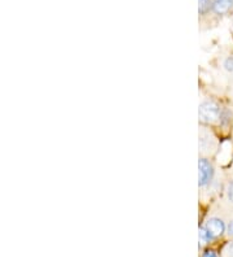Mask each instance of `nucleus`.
<instances>
[{
    "mask_svg": "<svg viewBox=\"0 0 233 257\" xmlns=\"http://www.w3.org/2000/svg\"><path fill=\"white\" fill-rule=\"evenodd\" d=\"M225 181L220 179L217 168L212 159L199 157L198 160V187L203 195L212 198L214 195L223 192Z\"/></svg>",
    "mask_w": 233,
    "mask_h": 257,
    "instance_id": "f257e3e1",
    "label": "nucleus"
},
{
    "mask_svg": "<svg viewBox=\"0 0 233 257\" xmlns=\"http://www.w3.org/2000/svg\"><path fill=\"white\" fill-rule=\"evenodd\" d=\"M232 134H233V133H232Z\"/></svg>",
    "mask_w": 233,
    "mask_h": 257,
    "instance_id": "ddd939ff",
    "label": "nucleus"
},
{
    "mask_svg": "<svg viewBox=\"0 0 233 257\" xmlns=\"http://www.w3.org/2000/svg\"><path fill=\"white\" fill-rule=\"evenodd\" d=\"M198 12L199 16L205 17L208 13H212V2L211 0H198Z\"/></svg>",
    "mask_w": 233,
    "mask_h": 257,
    "instance_id": "0eeeda50",
    "label": "nucleus"
},
{
    "mask_svg": "<svg viewBox=\"0 0 233 257\" xmlns=\"http://www.w3.org/2000/svg\"><path fill=\"white\" fill-rule=\"evenodd\" d=\"M223 195L225 204H227L228 207H230V209H233V176L225 181Z\"/></svg>",
    "mask_w": 233,
    "mask_h": 257,
    "instance_id": "423d86ee",
    "label": "nucleus"
},
{
    "mask_svg": "<svg viewBox=\"0 0 233 257\" xmlns=\"http://www.w3.org/2000/svg\"><path fill=\"white\" fill-rule=\"evenodd\" d=\"M221 257H233V238H230V240H228L225 244L223 245L220 252Z\"/></svg>",
    "mask_w": 233,
    "mask_h": 257,
    "instance_id": "1a4fd4ad",
    "label": "nucleus"
},
{
    "mask_svg": "<svg viewBox=\"0 0 233 257\" xmlns=\"http://www.w3.org/2000/svg\"><path fill=\"white\" fill-rule=\"evenodd\" d=\"M208 243H211V239H210V236H208L205 227L201 226V227H199V245H201V247H205V245H207Z\"/></svg>",
    "mask_w": 233,
    "mask_h": 257,
    "instance_id": "9d476101",
    "label": "nucleus"
},
{
    "mask_svg": "<svg viewBox=\"0 0 233 257\" xmlns=\"http://www.w3.org/2000/svg\"><path fill=\"white\" fill-rule=\"evenodd\" d=\"M224 104H225L224 101L217 100L215 97H205V99L199 103V123H201L202 126L212 127L214 130L217 132Z\"/></svg>",
    "mask_w": 233,
    "mask_h": 257,
    "instance_id": "f03ea898",
    "label": "nucleus"
},
{
    "mask_svg": "<svg viewBox=\"0 0 233 257\" xmlns=\"http://www.w3.org/2000/svg\"><path fill=\"white\" fill-rule=\"evenodd\" d=\"M212 15L219 19L233 16V0H211Z\"/></svg>",
    "mask_w": 233,
    "mask_h": 257,
    "instance_id": "39448f33",
    "label": "nucleus"
},
{
    "mask_svg": "<svg viewBox=\"0 0 233 257\" xmlns=\"http://www.w3.org/2000/svg\"><path fill=\"white\" fill-rule=\"evenodd\" d=\"M232 19H230V22H232V29H233V16H230Z\"/></svg>",
    "mask_w": 233,
    "mask_h": 257,
    "instance_id": "f8f14e48",
    "label": "nucleus"
},
{
    "mask_svg": "<svg viewBox=\"0 0 233 257\" xmlns=\"http://www.w3.org/2000/svg\"><path fill=\"white\" fill-rule=\"evenodd\" d=\"M221 69L227 73L228 75L233 77V55H228V56H224L221 59Z\"/></svg>",
    "mask_w": 233,
    "mask_h": 257,
    "instance_id": "6e6552de",
    "label": "nucleus"
},
{
    "mask_svg": "<svg viewBox=\"0 0 233 257\" xmlns=\"http://www.w3.org/2000/svg\"><path fill=\"white\" fill-rule=\"evenodd\" d=\"M221 146V135L212 127L202 126L199 130V157L214 159Z\"/></svg>",
    "mask_w": 233,
    "mask_h": 257,
    "instance_id": "7ed1b4c3",
    "label": "nucleus"
},
{
    "mask_svg": "<svg viewBox=\"0 0 233 257\" xmlns=\"http://www.w3.org/2000/svg\"><path fill=\"white\" fill-rule=\"evenodd\" d=\"M202 257H221V256L217 253L215 249H206V251L202 253Z\"/></svg>",
    "mask_w": 233,
    "mask_h": 257,
    "instance_id": "9b49d317",
    "label": "nucleus"
},
{
    "mask_svg": "<svg viewBox=\"0 0 233 257\" xmlns=\"http://www.w3.org/2000/svg\"><path fill=\"white\" fill-rule=\"evenodd\" d=\"M202 226L206 229L211 241L219 240L224 235H227V220L223 216L208 217Z\"/></svg>",
    "mask_w": 233,
    "mask_h": 257,
    "instance_id": "20e7f679",
    "label": "nucleus"
}]
</instances>
